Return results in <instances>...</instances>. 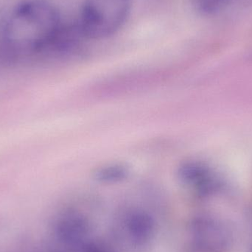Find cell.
I'll return each instance as SVG.
<instances>
[{
  "label": "cell",
  "instance_id": "1",
  "mask_svg": "<svg viewBox=\"0 0 252 252\" xmlns=\"http://www.w3.org/2000/svg\"><path fill=\"white\" fill-rule=\"evenodd\" d=\"M63 26L59 11L44 0L13 7L0 23V47L7 56L53 50Z\"/></svg>",
  "mask_w": 252,
  "mask_h": 252
},
{
  "label": "cell",
  "instance_id": "2",
  "mask_svg": "<svg viewBox=\"0 0 252 252\" xmlns=\"http://www.w3.org/2000/svg\"><path fill=\"white\" fill-rule=\"evenodd\" d=\"M131 5L132 0H85L77 29L83 38H108L124 26Z\"/></svg>",
  "mask_w": 252,
  "mask_h": 252
},
{
  "label": "cell",
  "instance_id": "3",
  "mask_svg": "<svg viewBox=\"0 0 252 252\" xmlns=\"http://www.w3.org/2000/svg\"><path fill=\"white\" fill-rule=\"evenodd\" d=\"M90 229L88 219L75 210L62 214L55 225L56 235L59 241L68 247L74 248H81L88 243Z\"/></svg>",
  "mask_w": 252,
  "mask_h": 252
},
{
  "label": "cell",
  "instance_id": "4",
  "mask_svg": "<svg viewBox=\"0 0 252 252\" xmlns=\"http://www.w3.org/2000/svg\"><path fill=\"white\" fill-rule=\"evenodd\" d=\"M124 223L126 235L136 245L147 244L154 237L155 224L148 213L141 211L130 212L126 215Z\"/></svg>",
  "mask_w": 252,
  "mask_h": 252
},
{
  "label": "cell",
  "instance_id": "5",
  "mask_svg": "<svg viewBox=\"0 0 252 252\" xmlns=\"http://www.w3.org/2000/svg\"><path fill=\"white\" fill-rule=\"evenodd\" d=\"M127 174L128 171L124 166H108L100 169L96 173V179L105 183H114L124 180Z\"/></svg>",
  "mask_w": 252,
  "mask_h": 252
},
{
  "label": "cell",
  "instance_id": "6",
  "mask_svg": "<svg viewBox=\"0 0 252 252\" xmlns=\"http://www.w3.org/2000/svg\"><path fill=\"white\" fill-rule=\"evenodd\" d=\"M231 0H193L194 6L200 13L211 14L219 11Z\"/></svg>",
  "mask_w": 252,
  "mask_h": 252
},
{
  "label": "cell",
  "instance_id": "7",
  "mask_svg": "<svg viewBox=\"0 0 252 252\" xmlns=\"http://www.w3.org/2000/svg\"><path fill=\"white\" fill-rule=\"evenodd\" d=\"M81 250V252H112L103 244L97 243H87Z\"/></svg>",
  "mask_w": 252,
  "mask_h": 252
}]
</instances>
